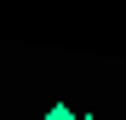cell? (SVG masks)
Wrapping results in <instances>:
<instances>
[{"instance_id": "1", "label": "cell", "mask_w": 126, "mask_h": 120, "mask_svg": "<svg viewBox=\"0 0 126 120\" xmlns=\"http://www.w3.org/2000/svg\"><path fill=\"white\" fill-rule=\"evenodd\" d=\"M46 120H80V114H75L69 103H52V109H46Z\"/></svg>"}, {"instance_id": "2", "label": "cell", "mask_w": 126, "mask_h": 120, "mask_svg": "<svg viewBox=\"0 0 126 120\" xmlns=\"http://www.w3.org/2000/svg\"><path fill=\"white\" fill-rule=\"evenodd\" d=\"M80 120H97V114H80Z\"/></svg>"}]
</instances>
